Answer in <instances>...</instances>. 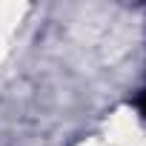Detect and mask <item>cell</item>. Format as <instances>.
Instances as JSON below:
<instances>
[{"label":"cell","mask_w":146,"mask_h":146,"mask_svg":"<svg viewBox=\"0 0 146 146\" xmlns=\"http://www.w3.org/2000/svg\"><path fill=\"white\" fill-rule=\"evenodd\" d=\"M137 112H140V115L146 117V89H143V92L137 95Z\"/></svg>","instance_id":"cell-1"}]
</instances>
